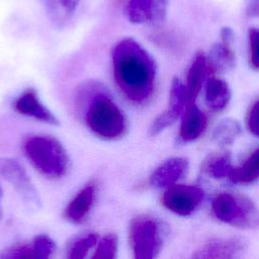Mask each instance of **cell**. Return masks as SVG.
<instances>
[{
  "mask_svg": "<svg viewBox=\"0 0 259 259\" xmlns=\"http://www.w3.org/2000/svg\"><path fill=\"white\" fill-rule=\"evenodd\" d=\"M115 84L123 96L135 104L147 102L154 93L157 66L150 53L136 39L119 40L111 52Z\"/></svg>",
  "mask_w": 259,
  "mask_h": 259,
  "instance_id": "obj_1",
  "label": "cell"
},
{
  "mask_svg": "<svg viewBox=\"0 0 259 259\" xmlns=\"http://www.w3.org/2000/svg\"><path fill=\"white\" fill-rule=\"evenodd\" d=\"M23 152L31 165L50 179L63 177L69 167V157L63 145L54 137L33 135L23 143Z\"/></svg>",
  "mask_w": 259,
  "mask_h": 259,
  "instance_id": "obj_2",
  "label": "cell"
},
{
  "mask_svg": "<svg viewBox=\"0 0 259 259\" xmlns=\"http://www.w3.org/2000/svg\"><path fill=\"white\" fill-rule=\"evenodd\" d=\"M84 119L87 127L103 140H115L126 131V119L122 110L107 94L94 93L86 106Z\"/></svg>",
  "mask_w": 259,
  "mask_h": 259,
  "instance_id": "obj_3",
  "label": "cell"
},
{
  "mask_svg": "<svg viewBox=\"0 0 259 259\" xmlns=\"http://www.w3.org/2000/svg\"><path fill=\"white\" fill-rule=\"evenodd\" d=\"M213 215L221 222L240 229H253L258 226V210L256 204L248 196L223 191L211 201Z\"/></svg>",
  "mask_w": 259,
  "mask_h": 259,
  "instance_id": "obj_4",
  "label": "cell"
},
{
  "mask_svg": "<svg viewBox=\"0 0 259 259\" xmlns=\"http://www.w3.org/2000/svg\"><path fill=\"white\" fill-rule=\"evenodd\" d=\"M164 231L161 223L147 214L132 220L128 227V241L137 259L158 257L163 246Z\"/></svg>",
  "mask_w": 259,
  "mask_h": 259,
  "instance_id": "obj_5",
  "label": "cell"
},
{
  "mask_svg": "<svg viewBox=\"0 0 259 259\" xmlns=\"http://www.w3.org/2000/svg\"><path fill=\"white\" fill-rule=\"evenodd\" d=\"M0 176L7 181L28 206L38 208L40 198L22 164L9 157H0Z\"/></svg>",
  "mask_w": 259,
  "mask_h": 259,
  "instance_id": "obj_6",
  "label": "cell"
},
{
  "mask_svg": "<svg viewBox=\"0 0 259 259\" xmlns=\"http://www.w3.org/2000/svg\"><path fill=\"white\" fill-rule=\"evenodd\" d=\"M204 198V191L196 185L172 184L162 196L163 205L170 211L181 217L194 212Z\"/></svg>",
  "mask_w": 259,
  "mask_h": 259,
  "instance_id": "obj_7",
  "label": "cell"
},
{
  "mask_svg": "<svg viewBox=\"0 0 259 259\" xmlns=\"http://www.w3.org/2000/svg\"><path fill=\"white\" fill-rule=\"evenodd\" d=\"M185 106H186L185 86L180 79L174 78L172 80V84L169 92L168 106L163 112H161L153 120L149 128V135L151 137H155L160 133H162L168 126L172 125L181 115Z\"/></svg>",
  "mask_w": 259,
  "mask_h": 259,
  "instance_id": "obj_8",
  "label": "cell"
},
{
  "mask_svg": "<svg viewBox=\"0 0 259 259\" xmlns=\"http://www.w3.org/2000/svg\"><path fill=\"white\" fill-rule=\"evenodd\" d=\"M123 14L135 24L157 23L166 18L168 0H123Z\"/></svg>",
  "mask_w": 259,
  "mask_h": 259,
  "instance_id": "obj_9",
  "label": "cell"
},
{
  "mask_svg": "<svg viewBox=\"0 0 259 259\" xmlns=\"http://www.w3.org/2000/svg\"><path fill=\"white\" fill-rule=\"evenodd\" d=\"M247 241L238 237L213 239L200 246L193 254L195 259H237L246 253Z\"/></svg>",
  "mask_w": 259,
  "mask_h": 259,
  "instance_id": "obj_10",
  "label": "cell"
},
{
  "mask_svg": "<svg viewBox=\"0 0 259 259\" xmlns=\"http://www.w3.org/2000/svg\"><path fill=\"white\" fill-rule=\"evenodd\" d=\"M13 108L19 114L33 117L46 123L58 125L59 120L54 113L48 109L39 100L37 93L33 89L22 92L13 102Z\"/></svg>",
  "mask_w": 259,
  "mask_h": 259,
  "instance_id": "obj_11",
  "label": "cell"
},
{
  "mask_svg": "<svg viewBox=\"0 0 259 259\" xmlns=\"http://www.w3.org/2000/svg\"><path fill=\"white\" fill-rule=\"evenodd\" d=\"M188 159L173 157L161 163L151 174L149 182L155 188H164L175 184L187 172Z\"/></svg>",
  "mask_w": 259,
  "mask_h": 259,
  "instance_id": "obj_12",
  "label": "cell"
},
{
  "mask_svg": "<svg viewBox=\"0 0 259 259\" xmlns=\"http://www.w3.org/2000/svg\"><path fill=\"white\" fill-rule=\"evenodd\" d=\"M96 196V185L93 182L85 185L67 204L64 209V217L67 221L80 224L90 212Z\"/></svg>",
  "mask_w": 259,
  "mask_h": 259,
  "instance_id": "obj_13",
  "label": "cell"
},
{
  "mask_svg": "<svg viewBox=\"0 0 259 259\" xmlns=\"http://www.w3.org/2000/svg\"><path fill=\"white\" fill-rule=\"evenodd\" d=\"M183 114L179 139L183 143H190L198 139L207 125V117L202 110L195 104H189Z\"/></svg>",
  "mask_w": 259,
  "mask_h": 259,
  "instance_id": "obj_14",
  "label": "cell"
},
{
  "mask_svg": "<svg viewBox=\"0 0 259 259\" xmlns=\"http://www.w3.org/2000/svg\"><path fill=\"white\" fill-rule=\"evenodd\" d=\"M207 73L206 58L202 52L196 53L187 73L185 86L186 106L195 103Z\"/></svg>",
  "mask_w": 259,
  "mask_h": 259,
  "instance_id": "obj_15",
  "label": "cell"
},
{
  "mask_svg": "<svg viewBox=\"0 0 259 259\" xmlns=\"http://www.w3.org/2000/svg\"><path fill=\"white\" fill-rule=\"evenodd\" d=\"M206 58L207 72L226 73L232 70L236 64V54L232 48V44L223 41L214 44Z\"/></svg>",
  "mask_w": 259,
  "mask_h": 259,
  "instance_id": "obj_16",
  "label": "cell"
},
{
  "mask_svg": "<svg viewBox=\"0 0 259 259\" xmlns=\"http://www.w3.org/2000/svg\"><path fill=\"white\" fill-rule=\"evenodd\" d=\"M232 91L229 84L215 76L205 82L204 99L207 108L211 111H221L226 108L231 100Z\"/></svg>",
  "mask_w": 259,
  "mask_h": 259,
  "instance_id": "obj_17",
  "label": "cell"
},
{
  "mask_svg": "<svg viewBox=\"0 0 259 259\" xmlns=\"http://www.w3.org/2000/svg\"><path fill=\"white\" fill-rule=\"evenodd\" d=\"M80 0H40L50 20L58 27L65 26L75 13Z\"/></svg>",
  "mask_w": 259,
  "mask_h": 259,
  "instance_id": "obj_18",
  "label": "cell"
},
{
  "mask_svg": "<svg viewBox=\"0 0 259 259\" xmlns=\"http://www.w3.org/2000/svg\"><path fill=\"white\" fill-rule=\"evenodd\" d=\"M259 176V151L255 148L245 159L242 165L233 166L228 179L233 183L250 184Z\"/></svg>",
  "mask_w": 259,
  "mask_h": 259,
  "instance_id": "obj_19",
  "label": "cell"
},
{
  "mask_svg": "<svg viewBox=\"0 0 259 259\" xmlns=\"http://www.w3.org/2000/svg\"><path fill=\"white\" fill-rule=\"evenodd\" d=\"M233 168L231 155L228 152L208 156L202 163V172L213 179L228 178Z\"/></svg>",
  "mask_w": 259,
  "mask_h": 259,
  "instance_id": "obj_20",
  "label": "cell"
},
{
  "mask_svg": "<svg viewBox=\"0 0 259 259\" xmlns=\"http://www.w3.org/2000/svg\"><path fill=\"white\" fill-rule=\"evenodd\" d=\"M242 126L240 122L235 118L222 119L212 131V141L223 147L231 146L236 139L241 135Z\"/></svg>",
  "mask_w": 259,
  "mask_h": 259,
  "instance_id": "obj_21",
  "label": "cell"
},
{
  "mask_svg": "<svg viewBox=\"0 0 259 259\" xmlns=\"http://www.w3.org/2000/svg\"><path fill=\"white\" fill-rule=\"evenodd\" d=\"M98 240V235L94 233L87 234L81 238L76 239L69 247L67 257L69 259H82L87 256V253L92 249Z\"/></svg>",
  "mask_w": 259,
  "mask_h": 259,
  "instance_id": "obj_22",
  "label": "cell"
},
{
  "mask_svg": "<svg viewBox=\"0 0 259 259\" xmlns=\"http://www.w3.org/2000/svg\"><path fill=\"white\" fill-rule=\"evenodd\" d=\"M96 245L97 248L92 255L93 259H113L117 256L118 240L115 234L105 235Z\"/></svg>",
  "mask_w": 259,
  "mask_h": 259,
  "instance_id": "obj_23",
  "label": "cell"
},
{
  "mask_svg": "<svg viewBox=\"0 0 259 259\" xmlns=\"http://www.w3.org/2000/svg\"><path fill=\"white\" fill-rule=\"evenodd\" d=\"M31 247L33 250L34 258L47 259L50 258L56 250V244L54 240L47 235H37L33 238Z\"/></svg>",
  "mask_w": 259,
  "mask_h": 259,
  "instance_id": "obj_24",
  "label": "cell"
},
{
  "mask_svg": "<svg viewBox=\"0 0 259 259\" xmlns=\"http://www.w3.org/2000/svg\"><path fill=\"white\" fill-rule=\"evenodd\" d=\"M34 258L31 244L18 243L0 251V259H32Z\"/></svg>",
  "mask_w": 259,
  "mask_h": 259,
  "instance_id": "obj_25",
  "label": "cell"
},
{
  "mask_svg": "<svg viewBox=\"0 0 259 259\" xmlns=\"http://www.w3.org/2000/svg\"><path fill=\"white\" fill-rule=\"evenodd\" d=\"M258 44H259L258 30L257 28L252 27L248 31V56H249L250 67L254 71H258V68H259Z\"/></svg>",
  "mask_w": 259,
  "mask_h": 259,
  "instance_id": "obj_26",
  "label": "cell"
},
{
  "mask_svg": "<svg viewBox=\"0 0 259 259\" xmlns=\"http://www.w3.org/2000/svg\"><path fill=\"white\" fill-rule=\"evenodd\" d=\"M258 99L256 98L249 106L246 114V126L255 137L258 136Z\"/></svg>",
  "mask_w": 259,
  "mask_h": 259,
  "instance_id": "obj_27",
  "label": "cell"
},
{
  "mask_svg": "<svg viewBox=\"0 0 259 259\" xmlns=\"http://www.w3.org/2000/svg\"><path fill=\"white\" fill-rule=\"evenodd\" d=\"M258 0H246L245 1V11L246 14L250 17H257L258 16Z\"/></svg>",
  "mask_w": 259,
  "mask_h": 259,
  "instance_id": "obj_28",
  "label": "cell"
},
{
  "mask_svg": "<svg viewBox=\"0 0 259 259\" xmlns=\"http://www.w3.org/2000/svg\"><path fill=\"white\" fill-rule=\"evenodd\" d=\"M221 40L233 44L234 41V31L230 27H223L221 30Z\"/></svg>",
  "mask_w": 259,
  "mask_h": 259,
  "instance_id": "obj_29",
  "label": "cell"
},
{
  "mask_svg": "<svg viewBox=\"0 0 259 259\" xmlns=\"http://www.w3.org/2000/svg\"><path fill=\"white\" fill-rule=\"evenodd\" d=\"M2 195H3V191H2V186L0 184V201H1ZM1 218H2V208H1V205H0V220H1Z\"/></svg>",
  "mask_w": 259,
  "mask_h": 259,
  "instance_id": "obj_30",
  "label": "cell"
}]
</instances>
